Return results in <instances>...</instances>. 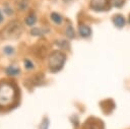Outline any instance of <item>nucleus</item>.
<instances>
[{"label":"nucleus","instance_id":"obj_1","mask_svg":"<svg viewBox=\"0 0 130 129\" xmlns=\"http://www.w3.org/2000/svg\"><path fill=\"white\" fill-rule=\"evenodd\" d=\"M16 98V86L11 82L1 81L0 82V106L7 107L15 102Z\"/></svg>","mask_w":130,"mask_h":129},{"label":"nucleus","instance_id":"obj_14","mask_svg":"<svg viewBox=\"0 0 130 129\" xmlns=\"http://www.w3.org/2000/svg\"><path fill=\"white\" fill-rule=\"evenodd\" d=\"M16 6H17V9L18 10H25L28 6V2L27 0H17L16 2Z\"/></svg>","mask_w":130,"mask_h":129},{"label":"nucleus","instance_id":"obj_3","mask_svg":"<svg viewBox=\"0 0 130 129\" xmlns=\"http://www.w3.org/2000/svg\"><path fill=\"white\" fill-rule=\"evenodd\" d=\"M66 61V55L62 51H53L48 57V66L51 72L56 73L60 71Z\"/></svg>","mask_w":130,"mask_h":129},{"label":"nucleus","instance_id":"obj_4","mask_svg":"<svg viewBox=\"0 0 130 129\" xmlns=\"http://www.w3.org/2000/svg\"><path fill=\"white\" fill-rule=\"evenodd\" d=\"M89 6L94 11H107L110 9L109 0H90Z\"/></svg>","mask_w":130,"mask_h":129},{"label":"nucleus","instance_id":"obj_22","mask_svg":"<svg viewBox=\"0 0 130 129\" xmlns=\"http://www.w3.org/2000/svg\"><path fill=\"white\" fill-rule=\"evenodd\" d=\"M64 2H70V1H72V0H63Z\"/></svg>","mask_w":130,"mask_h":129},{"label":"nucleus","instance_id":"obj_11","mask_svg":"<svg viewBox=\"0 0 130 129\" xmlns=\"http://www.w3.org/2000/svg\"><path fill=\"white\" fill-rule=\"evenodd\" d=\"M36 22H37V16H36L35 13L28 14V15L26 16L25 20H24V23H25L26 25H28V26H31V25L36 24Z\"/></svg>","mask_w":130,"mask_h":129},{"label":"nucleus","instance_id":"obj_7","mask_svg":"<svg viewBox=\"0 0 130 129\" xmlns=\"http://www.w3.org/2000/svg\"><path fill=\"white\" fill-rule=\"evenodd\" d=\"M78 34L82 38H88L91 35V28L90 26L86 24H79L78 25Z\"/></svg>","mask_w":130,"mask_h":129},{"label":"nucleus","instance_id":"obj_19","mask_svg":"<svg viewBox=\"0 0 130 129\" xmlns=\"http://www.w3.org/2000/svg\"><path fill=\"white\" fill-rule=\"evenodd\" d=\"M4 53L6 54V55H12L13 53H14V48L13 47H11V46H6V47H4Z\"/></svg>","mask_w":130,"mask_h":129},{"label":"nucleus","instance_id":"obj_13","mask_svg":"<svg viewBox=\"0 0 130 129\" xmlns=\"http://www.w3.org/2000/svg\"><path fill=\"white\" fill-rule=\"evenodd\" d=\"M55 44H56L59 48H61V49L69 50V48H70V44H69V42H68V41H66V40H62V39H60V40L56 41V42H55Z\"/></svg>","mask_w":130,"mask_h":129},{"label":"nucleus","instance_id":"obj_9","mask_svg":"<svg viewBox=\"0 0 130 129\" xmlns=\"http://www.w3.org/2000/svg\"><path fill=\"white\" fill-rule=\"evenodd\" d=\"M5 73L9 76H16L20 73V69L16 65H9L5 68Z\"/></svg>","mask_w":130,"mask_h":129},{"label":"nucleus","instance_id":"obj_21","mask_svg":"<svg viewBox=\"0 0 130 129\" xmlns=\"http://www.w3.org/2000/svg\"><path fill=\"white\" fill-rule=\"evenodd\" d=\"M3 20H4V16H3V14H2V11L0 10V23H1Z\"/></svg>","mask_w":130,"mask_h":129},{"label":"nucleus","instance_id":"obj_12","mask_svg":"<svg viewBox=\"0 0 130 129\" xmlns=\"http://www.w3.org/2000/svg\"><path fill=\"white\" fill-rule=\"evenodd\" d=\"M50 18H51V20L55 24H61L62 23V20H63L62 16L59 13H57V12H52L51 15H50Z\"/></svg>","mask_w":130,"mask_h":129},{"label":"nucleus","instance_id":"obj_8","mask_svg":"<svg viewBox=\"0 0 130 129\" xmlns=\"http://www.w3.org/2000/svg\"><path fill=\"white\" fill-rule=\"evenodd\" d=\"M49 30L50 29L48 27H34L30 29V35L36 36V37H42V36L48 34Z\"/></svg>","mask_w":130,"mask_h":129},{"label":"nucleus","instance_id":"obj_5","mask_svg":"<svg viewBox=\"0 0 130 129\" xmlns=\"http://www.w3.org/2000/svg\"><path fill=\"white\" fill-rule=\"evenodd\" d=\"M84 129H104V124L100 119H89L85 122Z\"/></svg>","mask_w":130,"mask_h":129},{"label":"nucleus","instance_id":"obj_17","mask_svg":"<svg viewBox=\"0 0 130 129\" xmlns=\"http://www.w3.org/2000/svg\"><path fill=\"white\" fill-rule=\"evenodd\" d=\"M111 3L114 7H117V8H120L124 5L125 3V0H111Z\"/></svg>","mask_w":130,"mask_h":129},{"label":"nucleus","instance_id":"obj_20","mask_svg":"<svg viewBox=\"0 0 130 129\" xmlns=\"http://www.w3.org/2000/svg\"><path fill=\"white\" fill-rule=\"evenodd\" d=\"M4 12H5L7 15H12V14H13V10H12L11 7H9L8 5H7V6L5 5V7H4Z\"/></svg>","mask_w":130,"mask_h":129},{"label":"nucleus","instance_id":"obj_10","mask_svg":"<svg viewBox=\"0 0 130 129\" xmlns=\"http://www.w3.org/2000/svg\"><path fill=\"white\" fill-rule=\"evenodd\" d=\"M113 22H114V25L115 26H117L118 28H121V27H123L125 25L126 20H125V18L121 14H116L113 17Z\"/></svg>","mask_w":130,"mask_h":129},{"label":"nucleus","instance_id":"obj_16","mask_svg":"<svg viewBox=\"0 0 130 129\" xmlns=\"http://www.w3.org/2000/svg\"><path fill=\"white\" fill-rule=\"evenodd\" d=\"M49 119L47 118V117H45L44 119H43V121L41 122V124H40V126H39V129H48L49 128Z\"/></svg>","mask_w":130,"mask_h":129},{"label":"nucleus","instance_id":"obj_18","mask_svg":"<svg viewBox=\"0 0 130 129\" xmlns=\"http://www.w3.org/2000/svg\"><path fill=\"white\" fill-rule=\"evenodd\" d=\"M23 64H24V67H25L26 69H28V70L34 68V63H32V61L29 60V59H24V60H23Z\"/></svg>","mask_w":130,"mask_h":129},{"label":"nucleus","instance_id":"obj_2","mask_svg":"<svg viewBox=\"0 0 130 129\" xmlns=\"http://www.w3.org/2000/svg\"><path fill=\"white\" fill-rule=\"evenodd\" d=\"M23 31V26L18 20H11L7 23L0 33V37L5 41H14L17 40Z\"/></svg>","mask_w":130,"mask_h":129},{"label":"nucleus","instance_id":"obj_6","mask_svg":"<svg viewBox=\"0 0 130 129\" xmlns=\"http://www.w3.org/2000/svg\"><path fill=\"white\" fill-rule=\"evenodd\" d=\"M47 50L48 48L46 46H43L41 44H38L37 46L34 47V53L37 57H41V58H44L46 55H47Z\"/></svg>","mask_w":130,"mask_h":129},{"label":"nucleus","instance_id":"obj_23","mask_svg":"<svg viewBox=\"0 0 130 129\" xmlns=\"http://www.w3.org/2000/svg\"><path fill=\"white\" fill-rule=\"evenodd\" d=\"M129 22H130V17H129Z\"/></svg>","mask_w":130,"mask_h":129},{"label":"nucleus","instance_id":"obj_15","mask_svg":"<svg viewBox=\"0 0 130 129\" xmlns=\"http://www.w3.org/2000/svg\"><path fill=\"white\" fill-rule=\"evenodd\" d=\"M65 35L69 38V39H73L74 37H75V31H74V29H73V27H72V25H68L67 27H66V30H65Z\"/></svg>","mask_w":130,"mask_h":129}]
</instances>
